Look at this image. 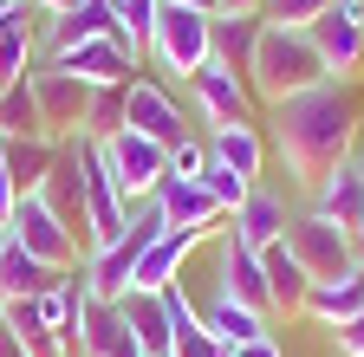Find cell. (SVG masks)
Returning <instances> with one entry per match:
<instances>
[{"label":"cell","mask_w":364,"mask_h":357,"mask_svg":"<svg viewBox=\"0 0 364 357\" xmlns=\"http://www.w3.org/2000/svg\"><path fill=\"white\" fill-rule=\"evenodd\" d=\"M351 143H358V92L345 78H326L312 92L273 104V150L299 189H318L332 169H345Z\"/></svg>","instance_id":"1"},{"label":"cell","mask_w":364,"mask_h":357,"mask_svg":"<svg viewBox=\"0 0 364 357\" xmlns=\"http://www.w3.org/2000/svg\"><path fill=\"white\" fill-rule=\"evenodd\" d=\"M326 59H318V46L299 33V26H260V46L247 59V92L273 111V104H287L299 92H312V84H326Z\"/></svg>","instance_id":"2"},{"label":"cell","mask_w":364,"mask_h":357,"mask_svg":"<svg viewBox=\"0 0 364 357\" xmlns=\"http://www.w3.org/2000/svg\"><path fill=\"white\" fill-rule=\"evenodd\" d=\"M215 13H189V7H156V26H150V53L144 59H156L169 78H182L189 84L208 59H215Z\"/></svg>","instance_id":"3"},{"label":"cell","mask_w":364,"mask_h":357,"mask_svg":"<svg viewBox=\"0 0 364 357\" xmlns=\"http://www.w3.org/2000/svg\"><path fill=\"white\" fill-rule=\"evenodd\" d=\"M98 156H105L111 182L124 189V202H130V208H136V202H150V195L169 182V150H163V143H150L144 130H117V137H105V143H98Z\"/></svg>","instance_id":"4"},{"label":"cell","mask_w":364,"mask_h":357,"mask_svg":"<svg viewBox=\"0 0 364 357\" xmlns=\"http://www.w3.org/2000/svg\"><path fill=\"white\" fill-rule=\"evenodd\" d=\"M33 84V104H39V130L53 143H78V123H85V98H91V84L59 72V65H33L26 72Z\"/></svg>","instance_id":"5"},{"label":"cell","mask_w":364,"mask_h":357,"mask_svg":"<svg viewBox=\"0 0 364 357\" xmlns=\"http://www.w3.org/2000/svg\"><path fill=\"white\" fill-rule=\"evenodd\" d=\"M287 247H293V260L306 266V280L312 286H326V280H338V273H351L358 266V253H351V241L332 228L326 214H293V228H287Z\"/></svg>","instance_id":"6"},{"label":"cell","mask_w":364,"mask_h":357,"mask_svg":"<svg viewBox=\"0 0 364 357\" xmlns=\"http://www.w3.org/2000/svg\"><path fill=\"white\" fill-rule=\"evenodd\" d=\"M7 241L14 247H26V253H39V260H53V266H78L85 253H78V241H72V228L46 208V195H20L14 202V214H7Z\"/></svg>","instance_id":"7"},{"label":"cell","mask_w":364,"mask_h":357,"mask_svg":"<svg viewBox=\"0 0 364 357\" xmlns=\"http://www.w3.org/2000/svg\"><path fill=\"white\" fill-rule=\"evenodd\" d=\"M189 104H196V117H202L208 130H221V123H254V92H247V78H241L235 65H221V59H208V65L189 78Z\"/></svg>","instance_id":"8"},{"label":"cell","mask_w":364,"mask_h":357,"mask_svg":"<svg viewBox=\"0 0 364 357\" xmlns=\"http://www.w3.org/2000/svg\"><path fill=\"white\" fill-rule=\"evenodd\" d=\"M156 202V214L169 221V228H182V234H202V241H221V228H228V208L196 182V175H169V182L150 195Z\"/></svg>","instance_id":"9"},{"label":"cell","mask_w":364,"mask_h":357,"mask_svg":"<svg viewBox=\"0 0 364 357\" xmlns=\"http://www.w3.org/2000/svg\"><path fill=\"white\" fill-rule=\"evenodd\" d=\"M39 65H59V72H72L85 84H130L136 65H144V53H136L124 33H111V39H85V46H72L59 59H39Z\"/></svg>","instance_id":"10"},{"label":"cell","mask_w":364,"mask_h":357,"mask_svg":"<svg viewBox=\"0 0 364 357\" xmlns=\"http://www.w3.org/2000/svg\"><path fill=\"white\" fill-rule=\"evenodd\" d=\"M312 214H326L332 228L351 241V253L364 260V163L351 156L345 169H332L326 182L312 189Z\"/></svg>","instance_id":"11"},{"label":"cell","mask_w":364,"mask_h":357,"mask_svg":"<svg viewBox=\"0 0 364 357\" xmlns=\"http://www.w3.org/2000/svg\"><path fill=\"white\" fill-rule=\"evenodd\" d=\"M306 39L318 46V59H326V72H332V78H351V72L364 65V13L351 7V0L326 7V13L306 26Z\"/></svg>","instance_id":"12"},{"label":"cell","mask_w":364,"mask_h":357,"mask_svg":"<svg viewBox=\"0 0 364 357\" xmlns=\"http://www.w3.org/2000/svg\"><path fill=\"white\" fill-rule=\"evenodd\" d=\"M124 130H144L150 143L176 150L182 137H189V123H182V104L163 92L156 78H130V92H124Z\"/></svg>","instance_id":"13"},{"label":"cell","mask_w":364,"mask_h":357,"mask_svg":"<svg viewBox=\"0 0 364 357\" xmlns=\"http://www.w3.org/2000/svg\"><path fill=\"white\" fill-rule=\"evenodd\" d=\"M287 228H293V214H287V195H273V189H247V202L235 208V214H228V241H241L247 253H267L273 241H287Z\"/></svg>","instance_id":"14"},{"label":"cell","mask_w":364,"mask_h":357,"mask_svg":"<svg viewBox=\"0 0 364 357\" xmlns=\"http://www.w3.org/2000/svg\"><path fill=\"white\" fill-rule=\"evenodd\" d=\"M196 247H208V241H202V234H182V228H169L163 241H150L144 253H136L130 292H169V286L182 280V260H189Z\"/></svg>","instance_id":"15"},{"label":"cell","mask_w":364,"mask_h":357,"mask_svg":"<svg viewBox=\"0 0 364 357\" xmlns=\"http://www.w3.org/2000/svg\"><path fill=\"white\" fill-rule=\"evenodd\" d=\"M78 273V266H53V260H39L26 247H0V299H39V292H59L65 280Z\"/></svg>","instance_id":"16"},{"label":"cell","mask_w":364,"mask_h":357,"mask_svg":"<svg viewBox=\"0 0 364 357\" xmlns=\"http://www.w3.org/2000/svg\"><path fill=\"white\" fill-rule=\"evenodd\" d=\"M260 273H267L273 319H299V312H306V292H312V280H306V266L293 260V247H287V241H273V247L260 253Z\"/></svg>","instance_id":"17"},{"label":"cell","mask_w":364,"mask_h":357,"mask_svg":"<svg viewBox=\"0 0 364 357\" xmlns=\"http://www.w3.org/2000/svg\"><path fill=\"white\" fill-rule=\"evenodd\" d=\"M124 331L144 357H176V331H169V312H163V292H130L124 305Z\"/></svg>","instance_id":"18"},{"label":"cell","mask_w":364,"mask_h":357,"mask_svg":"<svg viewBox=\"0 0 364 357\" xmlns=\"http://www.w3.org/2000/svg\"><path fill=\"white\" fill-rule=\"evenodd\" d=\"M202 325H208V338H215L221 351H241V344H254V338H273V331H267V312L228 299V292H215V299L202 305Z\"/></svg>","instance_id":"19"},{"label":"cell","mask_w":364,"mask_h":357,"mask_svg":"<svg viewBox=\"0 0 364 357\" xmlns=\"http://www.w3.org/2000/svg\"><path fill=\"white\" fill-rule=\"evenodd\" d=\"M202 143H208V163L235 169L241 182H254L260 163H267V137H260V123H221V130H208Z\"/></svg>","instance_id":"20"},{"label":"cell","mask_w":364,"mask_h":357,"mask_svg":"<svg viewBox=\"0 0 364 357\" xmlns=\"http://www.w3.org/2000/svg\"><path fill=\"white\" fill-rule=\"evenodd\" d=\"M215 247H221V292L273 319V299H267V273H260V253H247L241 241H228V234H221Z\"/></svg>","instance_id":"21"},{"label":"cell","mask_w":364,"mask_h":357,"mask_svg":"<svg viewBox=\"0 0 364 357\" xmlns=\"http://www.w3.org/2000/svg\"><path fill=\"white\" fill-rule=\"evenodd\" d=\"M358 312H364V260L351 266V273H338V280H326V286L306 292V319L326 325V331H338L345 319H358Z\"/></svg>","instance_id":"22"},{"label":"cell","mask_w":364,"mask_h":357,"mask_svg":"<svg viewBox=\"0 0 364 357\" xmlns=\"http://www.w3.org/2000/svg\"><path fill=\"white\" fill-rule=\"evenodd\" d=\"M59 150H65V143H53V137H20V143H0L14 189H20V195H39V189H46V175H53V163H59Z\"/></svg>","instance_id":"23"},{"label":"cell","mask_w":364,"mask_h":357,"mask_svg":"<svg viewBox=\"0 0 364 357\" xmlns=\"http://www.w3.org/2000/svg\"><path fill=\"white\" fill-rule=\"evenodd\" d=\"M260 26H267L260 13H215V33H208V39H215V59L235 65V72L247 78V59H254V46H260Z\"/></svg>","instance_id":"24"},{"label":"cell","mask_w":364,"mask_h":357,"mask_svg":"<svg viewBox=\"0 0 364 357\" xmlns=\"http://www.w3.org/2000/svg\"><path fill=\"white\" fill-rule=\"evenodd\" d=\"M124 92H130V84H91L78 143H105V137H117V130H124Z\"/></svg>","instance_id":"25"},{"label":"cell","mask_w":364,"mask_h":357,"mask_svg":"<svg viewBox=\"0 0 364 357\" xmlns=\"http://www.w3.org/2000/svg\"><path fill=\"white\" fill-rule=\"evenodd\" d=\"M26 13H33V7H20L7 26H0V92L33 72V26H26Z\"/></svg>","instance_id":"26"},{"label":"cell","mask_w":364,"mask_h":357,"mask_svg":"<svg viewBox=\"0 0 364 357\" xmlns=\"http://www.w3.org/2000/svg\"><path fill=\"white\" fill-rule=\"evenodd\" d=\"M20 137H46L39 130V104H33V84H7L0 92V143H20Z\"/></svg>","instance_id":"27"},{"label":"cell","mask_w":364,"mask_h":357,"mask_svg":"<svg viewBox=\"0 0 364 357\" xmlns=\"http://www.w3.org/2000/svg\"><path fill=\"white\" fill-rule=\"evenodd\" d=\"M326 7H338V0H260V20H267V26H299V33H306Z\"/></svg>","instance_id":"28"},{"label":"cell","mask_w":364,"mask_h":357,"mask_svg":"<svg viewBox=\"0 0 364 357\" xmlns=\"http://www.w3.org/2000/svg\"><path fill=\"white\" fill-rule=\"evenodd\" d=\"M196 182H202V189H208V195H215L228 214H235V208L247 202V189H254V182H241L235 169H221V163H202V175H196Z\"/></svg>","instance_id":"29"},{"label":"cell","mask_w":364,"mask_h":357,"mask_svg":"<svg viewBox=\"0 0 364 357\" xmlns=\"http://www.w3.org/2000/svg\"><path fill=\"white\" fill-rule=\"evenodd\" d=\"M202 163H208V143L202 137H182L169 150V175H202Z\"/></svg>","instance_id":"30"},{"label":"cell","mask_w":364,"mask_h":357,"mask_svg":"<svg viewBox=\"0 0 364 357\" xmlns=\"http://www.w3.org/2000/svg\"><path fill=\"white\" fill-rule=\"evenodd\" d=\"M332 344H338V357H364V312H358V319H345V325L332 331Z\"/></svg>","instance_id":"31"},{"label":"cell","mask_w":364,"mask_h":357,"mask_svg":"<svg viewBox=\"0 0 364 357\" xmlns=\"http://www.w3.org/2000/svg\"><path fill=\"white\" fill-rule=\"evenodd\" d=\"M14 202H20V189H14V175H7V156H0V228H7Z\"/></svg>","instance_id":"32"},{"label":"cell","mask_w":364,"mask_h":357,"mask_svg":"<svg viewBox=\"0 0 364 357\" xmlns=\"http://www.w3.org/2000/svg\"><path fill=\"white\" fill-rule=\"evenodd\" d=\"M26 7H33L39 20H59V13H72V7H85V0H26Z\"/></svg>","instance_id":"33"},{"label":"cell","mask_w":364,"mask_h":357,"mask_svg":"<svg viewBox=\"0 0 364 357\" xmlns=\"http://www.w3.org/2000/svg\"><path fill=\"white\" fill-rule=\"evenodd\" d=\"M228 357H287L273 338H254V344H241V351H228Z\"/></svg>","instance_id":"34"},{"label":"cell","mask_w":364,"mask_h":357,"mask_svg":"<svg viewBox=\"0 0 364 357\" xmlns=\"http://www.w3.org/2000/svg\"><path fill=\"white\" fill-rule=\"evenodd\" d=\"M0 357H33V351H26V344H20V338H14L7 325H0Z\"/></svg>","instance_id":"35"},{"label":"cell","mask_w":364,"mask_h":357,"mask_svg":"<svg viewBox=\"0 0 364 357\" xmlns=\"http://www.w3.org/2000/svg\"><path fill=\"white\" fill-rule=\"evenodd\" d=\"M163 7H189V13H221V0H163Z\"/></svg>","instance_id":"36"},{"label":"cell","mask_w":364,"mask_h":357,"mask_svg":"<svg viewBox=\"0 0 364 357\" xmlns=\"http://www.w3.org/2000/svg\"><path fill=\"white\" fill-rule=\"evenodd\" d=\"M221 13H260V0H221Z\"/></svg>","instance_id":"37"},{"label":"cell","mask_w":364,"mask_h":357,"mask_svg":"<svg viewBox=\"0 0 364 357\" xmlns=\"http://www.w3.org/2000/svg\"><path fill=\"white\" fill-rule=\"evenodd\" d=\"M20 7H26V0H0V20H14Z\"/></svg>","instance_id":"38"},{"label":"cell","mask_w":364,"mask_h":357,"mask_svg":"<svg viewBox=\"0 0 364 357\" xmlns=\"http://www.w3.org/2000/svg\"><path fill=\"white\" fill-rule=\"evenodd\" d=\"M0 247H7V228H0Z\"/></svg>","instance_id":"39"},{"label":"cell","mask_w":364,"mask_h":357,"mask_svg":"<svg viewBox=\"0 0 364 357\" xmlns=\"http://www.w3.org/2000/svg\"><path fill=\"white\" fill-rule=\"evenodd\" d=\"M351 7H358V13H364V0H351Z\"/></svg>","instance_id":"40"},{"label":"cell","mask_w":364,"mask_h":357,"mask_svg":"<svg viewBox=\"0 0 364 357\" xmlns=\"http://www.w3.org/2000/svg\"><path fill=\"white\" fill-rule=\"evenodd\" d=\"M358 163H364V156H358Z\"/></svg>","instance_id":"41"}]
</instances>
